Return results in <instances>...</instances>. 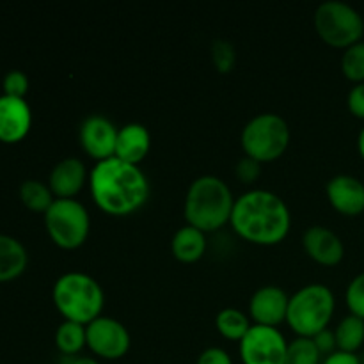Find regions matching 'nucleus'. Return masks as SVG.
Wrapping results in <instances>:
<instances>
[{
  "instance_id": "obj_30",
  "label": "nucleus",
  "mask_w": 364,
  "mask_h": 364,
  "mask_svg": "<svg viewBox=\"0 0 364 364\" xmlns=\"http://www.w3.org/2000/svg\"><path fill=\"white\" fill-rule=\"evenodd\" d=\"M196 364H233V359L224 348L208 347L199 354Z\"/></svg>"
},
{
  "instance_id": "obj_6",
  "label": "nucleus",
  "mask_w": 364,
  "mask_h": 364,
  "mask_svg": "<svg viewBox=\"0 0 364 364\" xmlns=\"http://www.w3.org/2000/svg\"><path fill=\"white\" fill-rule=\"evenodd\" d=\"M240 144L245 156L259 164L274 162L288 149L290 127L276 112H262L242 128Z\"/></svg>"
},
{
  "instance_id": "obj_31",
  "label": "nucleus",
  "mask_w": 364,
  "mask_h": 364,
  "mask_svg": "<svg viewBox=\"0 0 364 364\" xmlns=\"http://www.w3.org/2000/svg\"><path fill=\"white\" fill-rule=\"evenodd\" d=\"M347 105L350 114L359 119H364V82L355 84L347 96Z\"/></svg>"
},
{
  "instance_id": "obj_8",
  "label": "nucleus",
  "mask_w": 364,
  "mask_h": 364,
  "mask_svg": "<svg viewBox=\"0 0 364 364\" xmlns=\"http://www.w3.org/2000/svg\"><path fill=\"white\" fill-rule=\"evenodd\" d=\"M315 28L326 45L345 50L363 41L364 20L361 13L350 4L327 0L316 7Z\"/></svg>"
},
{
  "instance_id": "obj_17",
  "label": "nucleus",
  "mask_w": 364,
  "mask_h": 364,
  "mask_svg": "<svg viewBox=\"0 0 364 364\" xmlns=\"http://www.w3.org/2000/svg\"><path fill=\"white\" fill-rule=\"evenodd\" d=\"M151 149V134L141 123H128L117 130L114 156L123 162L139 166Z\"/></svg>"
},
{
  "instance_id": "obj_1",
  "label": "nucleus",
  "mask_w": 364,
  "mask_h": 364,
  "mask_svg": "<svg viewBox=\"0 0 364 364\" xmlns=\"http://www.w3.org/2000/svg\"><path fill=\"white\" fill-rule=\"evenodd\" d=\"M87 183L95 205L112 217L132 215L149 198V181L141 167L116 156L96 162L89 171Z\"/></svg>"
},
{
  "instance_id": "obj_4",
  "label": "nucleus",
  "mask_w": 364,
  "mask_h": 364,
  "mask_svg": "<svg viewBox=\"0 0 364 364\" xmlns=\"http://www.w3.org/2000/svg\"><path fill=\"white\" fill-rule=\"evenodd\" d=\"M52 301L64 320L87 326L102 316L105 294L95 277L71 270L57 277L52 288Z\"/></svg>"
},
{
  "instance_id": "obj_23",
  "label": "nucleus",
  "mask_w": 364,
  "mask_h": 364,
  "mask_svg": "<svg viewBox=\"0 0 364 364\" xmlns=\"http://www.w3.org/2000/svg\"><path fill=\"white\" fill-rule=\"evenodd\" d=\"M334 336H336L338 350L355 354L364 343V320L355 315H347L336 326Z\"/></svg>"
},
{
  "instance_id": "obj_18",
  "label": "nucleus",
  "mask_w": 364,
  "mask_h": 364,
  "mask_svg": "<svg viewBox=\"0 0 364 364\" xmlns=\"http://www.w3.org/2000/svg\"><path fill=\"white\" fill-rule=\"evenodd\" d=\"M171 252L181 263L199 262L206 252V233L191 224L178 228L171 240Z\"/></svg>"
},
{
  "instance_id": "obj_5",
  "label": "nucleus",
  "mask_w": 364,
  "mask_h": 364,
  "mask_svg": "<svg viewBox=\"0 0 364 364\" xmlns=\"http://www.w3.org/2000/svg\"><path fill=\"white\" fill-rule=\"evenodd\" d=\"M336 309L333 290L322 283H309L299 288L288 301L287 323L297 336L313 338L329 327Z\"/></svg>"
},
{
  "instance_id": "obj_13",
  "label": "nucleus",
  "mask_w": 364,
  "mask_h": 364,
  "mask_svg": "<svg viewBox=\"0 0 364 364\" xmlns=\"http://www.w3.org/2000/svg\"><path fill=\"white\" fill-rule=\"evenodd\" d=\"M32 127V110L27 100L0 96V142L16 144L28 135Z\"/></svg>"
},
{
  "instance_id": "obj_35",
  "label": "nucleus",
  "mask_w": 364,
  "mask_h": 364,
  "mask_svg": "<svg viewBox=\"0 0 364 364\" xmlns=\"http://www.w3.org/2000/svg\"><path fill=\"white\" fill-rule=\"evenodd\" d=\"M358 149H359V155L364 160V128L359 132V137H358Z\"/></svg>"
},
{
  "instance_id": "obj_26",
  "label": "nucleus",
  "mask_w": 364,
  "mask_h": 364,
  "mask_svg": "<svg viewBox=\"0 0 364 364\" xmlns=\"http://www.w3.org/2000/svg\"><path fill=\"white\" fill-rule=\"evenodd\" d=\"M210 57L219 73H231L237 64V48L228 39H213L210 45Z\"/></svg>"
},
{
  "instance_id": "obj_32",
  "label": "nucleus",
  "mask_w": 364,
  "mask_h": 364,
  "mask_svg": "<svg viewBox=\"0 0 364 364\" xmlns=\"http://www.w3.org/2000/svg\"><path fill=\"white\" fill-rule=\"evenodd\" d=\"M313 341H315V345H316V348L320 350V354L326 355V358L329 354H333V352L338 350L336 336H334V331H331V329L320 331L316 336H313Z\"/></svg>"
},
{
  "instance_id": "obj_24",
  "label": "nucleus",
  "mask_w": 364,
  "mask_h": 364,
  "mask_svg": "<svg viewBox=\"0 0 364 364\" xmlns=\"http://www.w3.org/2000/svg\"><path fill=\"white\" fill-rule=\"evenodd\" d=\"M284 364H322V354L316 348L313 338L297 336L295 340L288 341Z\"/></svg>"
},
{
  "instance_id": "obj_9",
  "label": "nucleus",
  "mask_w": 364,
  "mask_h": 364,
  "mask_svg": "<svg viewBox=\"0 0 364 364\" xmlns=\"http://www.w3.org/2000/svg\"><path fill=\"white\" fill-rule=\"evenodd\" d=\"M288 341L279 327L256 326L238 343V352L244 364H284Z\"/></svg>"
},
{
  "instance_id": "obj_10",
  "label": "nucleus",
  "mask_w": 364,
  "mask_h": 364,
  "mask_svg": "<svg viewBox=\"0 0 364 364\" xmlns=\"http://www.w3.org/2000/svg\"><path fill=\"white\" fill-rule=\"evenodd\" d=\"M85 341L87 348L100 359H116L124 358L130 350L132 338L124 323L112 316H98L91 323L85 326Z\"/></svg>"
},
{
  "instance_id": "obj_20",
  "label": "nucleus",
  "mask_w": 364,
  "mask_h": 364,
  "mask_svg": "<svg viewBox=\"0 0 364 364\" xmlns=\"http://www.w3.org/2000/svg\"><path fill=\"white\" fill-rule=\"evenodd\" d=\"M215 327L223 338L240 343L242 338H244L245 334L249 333V329L252 327V323L251 318H249L244 311H240V309L224 308L217 313Z\"/></svg>"
},
{
  "instance_id": "obj_3",
  "label": "nucleus",
  "mask_w": 364,
  "mask_h": 364,
  "mask_svg": "<svg viewBox=\"0 0 364 364\" xmlns=\"http://www.w3.org/2000/svg\"><path fill=\"white\" fill-rule=\"evenodd\" d=\"M235 199L226 181L219 176L203 174L187 188L183 201L185 220L203 233L220 230L230 223Z\"/></svg>"
},
{
  "instance_id": "obj_34",
  "label": "nucleus",
  "mask_w": 364,
  "mask_h": 364,
  "mask_svg": "<svg viewBox=\"0 0 364 364\" xmlns=\"http://www.w3.org/2000/svg\"><path fill=\"white\" fill-rule=\"evenodd\" d=\"M70 364H100L98 359L89 358V355H77V358H70Z\"/></svg>"
},
{
  "instance_id": "obj_15",
  "label": "nucleus",
  "mask_w": 364,
  "mask_h": 364,
  "mask_svg": "<svg viewBox=\"0 0 364 364\" xmlns=\"http://www.w3.org/2000/svg\"><path fill=\"white\" fill-rule=\"evenodd\" d=\"M302 245L304 251L313 262L320 263L323 267H334L343 259L345 256V245L343 240L336 231L326 226L308 228L302 235Z\"/></svg>"
},
{
  "instance_id": "obj_7",
  "label": "nucleus",
  "mask_w": 364,
  "mask_h": 364,
  "mask_svg": "<svg viewBox=\"0 0 364 364\" xmlns=\"http://www.w3.org/2000/svg\"><path fill=\"white\" fill-rule=\"evenodd\" d=\"M50 240L64 251H73L85 244L91 231V217L78 199H55L45 215Z\"/></svg>"
},
{
  "instance_id": "obj_21",
  "label": "nucleus",
  "mask_w": 364,
  "mask_h": 364,
  "mask_svg": "<svg viewBox=\"0 0 364 364\" xmlns=\"http://www.w3.org/2000/svg\"><path fill=\"white\" fill-rule=\"evenodd\" d=\"M55 347L66 358H77L85 347V326L64 320L55 329Z\"/></svg>"
},
{
  "instance_id": "obj_22",
  "label": "nucleus",
  "mask_w": 364,
  "mask_h": 364,
  "mask_svg": "<svg viewBox=\"0 0 364 364\" xmlns=\"http://www.w3.org/2000/svg\"><path fill=\"white\" fill-rule=\"evenodd\" d=\"M18 194H20V201L23 203L25 208L34 213H43V215L55 201V196L50 191L48 183L39 180H25L20 185Z\"/></svg>"
},
{
  "instance_id": "obj_12",
  "label": "nucleus",
  "mask_w": 364,
  "mask_h": 364,
  "mask_svg": "<svg viewBox=\"0 0 364 364\" xmlns=\"http://www.w3.org/2000/svg\"><path fill=\"white\" fill-rule=\"evenodd\" d=\"M290 295L277 284L259 287L249 299V318L256 326L279 327L287 322Z\"/></svg>"
},
{
  "instance_id": "obj_2",
  "label": "nucleus",
  "mask_w": 364,
  "mask_h": 364,
  "mask_svg": "<svg viewBox=\"0 0 364 364\" xmlns=\"http://www.w3.org/2000/svg\"><path fill=\"white\" fill-rule=\"evenodd\" d=\"M230 224L245 242L277 245L290 233L291 213L277 194L265 188H251L235 199Z\"/></svg>"
},
{
  "instance_id": "obj_27",
  "label": "nucleus",
  "mask_w": 364,
  "mask_h": 364,
  "mask_svg": "<svg viewBox=\"0 0 364 364\" xmlns=\"http://www.w3.org/2000/svg\"><path fill=\"white\" fill-rule=\"evenodd\" d=\"M345 302H347L350 315H355L364 320V272L358 274L348 283L347 291H345Z\"/></svg>"
},
{
  "instance_id": "obj_29",
  "label": "nucleus",
  "mask_w": 364,
  "mask_h": 364,
  "mask_svg": "<svg viewBox=\"0 0 364 364\" xmlns=\"http://www.w3.org/2000/svg\"><path fill=\"white\" fill-rule=\"evenodd\" d=\"M235 174H237V178L242 183L251 185L255 183L259 178V174H262V164L249 159V156H242L237 162V167H235Z\"/></svg>"
},
{
  "instance_id": "obj_14",
  "label": "nucleus",
  "mask_w": 364,
  "mask_h": 364,
  "mask_svg": "<svg viewBox=\"0 0 364 364\" xmlns=\"http://www.w3.org/2000/svg\"><path fill=\"white\" fill-rule=\"evenodd\" d=\"M326 196L338 213L347 217L364 212V183L352 174H336L326 185Z\"/></svg>"
},
{
  "instance_id": "obj_28",
  "label": "nucleus",
  "mask_w": 364,
  "mask_h": 364,
  "mask_svg": "<svg viewBox=\"0 0 364 364\" xmlns=\"http://www.w3.org/2000/svg\"><path fill=\"white\" fill-rule=\"evenodd\" d=\"M4 95L11 98H23L28 92V77L20 70L7 71L2 80Z\"/></svg>"
},
{
  "instance_id": "obj_19",
  "label": "nucleus",
  "mask_w": 364,
  "mask_h": 364,
  "mask_svg": "<svg viewBox=\"0 0 364 364\" xmlns=\"http://www.w3.org/2000/svg\"><path fill=\"white\" fill-rule=\"evenodd\" d=\"M28 255L25 245L11 235L0 233V283H9L25 272Z\"/></svg>"
},
{
  "instance_id": "obj_25",
  "label": "nucleus",
  "mask_w": 364,
  "mask_h": 364,
  "mask_svg": "<svg viewBox=\"0 0 364 364\" xmlns=\"http://www.w3.org/2000/svg\"><path fill=\"white\" fill-rule=\"evenodd\" d=\"M341 71L354 84L364 82V41L355 43L343 50L341 55Z\"/></svg>"
},
{
  "instance_id": "obj_11",
  "label": "nucleus",
  "mask_w": 364,
  "mask_h": 364,
  "mask_svg": "<svg viewBox=\"0 0 364 364\" xmlns=\"http://www.w3.org/2000/svg\"><path fill=\"white\" fill-rule=\"evenodd\" d=\"M117 130L119 128L109 117L102 114H91L82 121L80 132H78L82 149L96 162L110 159L116 151Z\"/></svg>"
},
{
  "instance_id": "obj_33",
  "label": "nucleus",
  "mask_w": 364,
  "mask_h": 364,
  "mask_svg": "<svg viewBox=\"0 0 364 364\" xmlns=\"http://www.w3.org/2000/svg\"><path fill=\"white\" fill-rule=\"evenodd\" d=\"M322 364H363V363H361V359H359L358 354L336 350V352H333V354L327 355V358L322 361Z\"/></svg>"
},
{
  "instance_id": "obj_16",
  "label": "nucleus",
  "mask_w": 364,
  "mask_h": 364,
  "mask_svg": "<svg viewBox=\"0 0 364 364\" xmlns=\"http://www.w3.org/2000/svg\"><path fill=\"white\" fill-rule=\"evenodd\" d=\"M89 181V171L84 160L78 156H66L59 160L50 171L48 187L55 199H75V196Z\"/></svg>"
}]
</instances>
